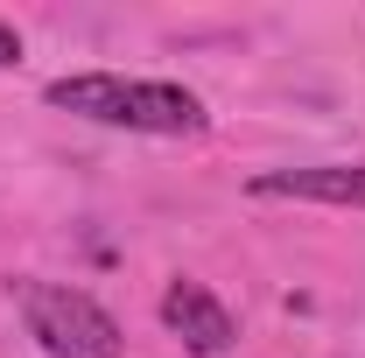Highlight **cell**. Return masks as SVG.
Instances as JSON below:
<instances>
[{
  "label": "cell",
  "mask_w": 365,
  "mask_h": 358,
  "mask_svg": "<svg viewBox=\"0 0 365 358\" xmlns=\"http://www.w3.org/2000/svg\"><path fill=\"white\" fill-rule=\"evenodd\" d=\"M253 197H302V204H359L365 211V162H323V169H267Z\"/></svg>",
  "instance_id": "cell-4"
},
{
  "label": "cell",
  "mask_w": 365,
  "mask_h": 358,
  "mask_svg": "<svg viewBox=\"0 0 365 358\" xmlns=\"http://www.w3.org/2000/svg\"><path fill=\"white\" fill-rule=\"evenodd\" d=\"M49 106L98 120V127H127V134H204V98L190 85H169V78L85 71V78H56Z\"/></svg>",
  "instance_id": "cell-1"
},
{
  "label": "cell",
  "mask_w": 365,
  "mask_h": 358,
  "mask_svg": "<svg viewBox=\"0 0 365 358\" xmlns=\"http://www.w3.org/2000/svg\"><path fill=\"white\" fill-rule=\"evenodd\" d=\"M162 323H169V337H182V352H197V358H218L232 352V310L204 288V281H190V274H176L169 288H162Z\"/></svg>",
  "instance_id": "cell-3"
},
{
  "label": "cell",
  "mask_w": 365,
  "mask_h": 358,
  "mask_svg": "<svg viewBox=\"0 0 365 358\" xmlns=\"http://www.w3.org/2000/svg\"><path fill=\"white\" fill-rule=\"evenodd\" d=\"M7 63H21V36H14V29L0 21V71H7Z\"/></svg>",
  "instance_id": "cell-5"
},
{
  "label": "cell",
  "mask_w": 365,
  "mask_h": 358,
  "mask_svg": "<svg viewBox=\"0 0 365 358\" xmlns=\"http://www.w3.org/2000/svg\"><path fill=\"white\" fill-rule=\"evenodd\" d=\"M21 316H29V337L56 358H120V323L98 310L85 288L21 281Z\"/></svg>",
  "instance_id": "cell-2"
}]
</instances>
